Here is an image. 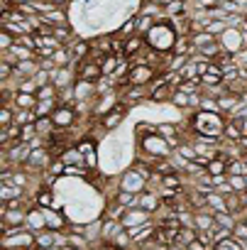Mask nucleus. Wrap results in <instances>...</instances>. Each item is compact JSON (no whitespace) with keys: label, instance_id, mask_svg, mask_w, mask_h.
Wrapping results in <instances>:
<instances>
[{"label":"nucleus","instance_id":"1","mask_svg":"<svg viewBox=\"0 0 247 250\" xmlns=\"http://www.w3.org/2000/svg\"><path fill=\"white\" fill-rule=\"evenodd\" d=\"M191 130L196 138H210V140H223V130L228 118L223 113H206V110H193L191 115Z\"/></svg>","mask_w":247,"mask_h":250},{"label":"nucleus","instance_id":"2","mask_svg":"<svg viewBox=\"0 0 247 250\" xmlns=\"http://www.w3.org/2000/svg\"><path fill=\"white\" fill-rule=\"evenodd\" d=\"M176 40H179V35H176V30H174V25H171L169 20L157 22V25H154V30L145 37L147 49H152V52H157V54H164V57L174 54Z\"/></svg>","mask_w":247,"mask_h":250},{"label":"nucleus","instance_id":"3","mask_svg":"<svg viewBox=\"0 0 247 250\" xmlns=\"http://www.w3.org/2000/svg\"><path fill=\"white\" fill-rule=\"evenodd\" d=\"M137 143H140V155L157 162V160H169L174 155V147L169 145L167 138H162L157 130L154 133H147V135H137Z\"/></svg>","mask_w":247,"mask_h":250},{"label":"nucleus","instance_id":"4","mask_svg":"<svg viewBox=\"0 0 247 250\" xmlns=\"http://www.w3.org/2000/svg\"><path fill=\"white\" fill-rule=\"evenodd\" d=\"M0 248L3 250H37V233L27 228H18L8 235H0Z\"/></svg>","mask_w":247,"mask_h":250},{"label":"nucleus","instance_id":"5","mask_svg":"<svg viewBox=\"0 0 247 250\" xmlns=\"http://www.w3.org/2000/svg\"><path fill=\"white\" fill-rule=\"evenodd\" d=\"M147 177L137 167H128L117 177V189L120 191H130V194H145L147 191Z\"/></svg>","mask_w":247,"mask_h":250},{"label":"nucleus","instance_id":"6","mask_svg":"<svg viewBox=\"0 0 247 250\" xmlns=\"http://www.w3.org/2000/svg\"><path fill=\"white\" fill-rule=\"evenodd\" d=\"M32 208V206H30ZM30 208H8L3 204V208H0V221H3V228H0V235H8L18 228H25L27 223V211Z\"/></svg>","mask_w":247,"mask_h":250},{"label":"nucleus","instance_id":"7","mask_svg":"<svg viewBox=\"0 0 247 250\" xmlns=\"http://www.w3.org/2000/svg\"><path fill=\"white\" fill-rule=\"evenodd\" d=\"M157 79V71L152 69V64H133L128 79L122 83H133V86H150Z\"/></svg>","mask_w":247,"mask_h":250},{"label":"nucleus","instance_id":"8","mask_svg":"<svg viewBox=\"0 0 247 250\" xmlns=\"http://www.w3.org/2000/svg\"><path fill=\"white\" fill-rule=\"evenodd\" d=\"M76 74H78V81H88V83H98L103 79V69H100V59H83L81 64H76Z\"/></svg>","mask_w":247,"mask_h":250},{"label":"nucleus","instance_id":"9","mask_svg":"<svg viewBox=\"0 0 247 250\" xmlns=\"http://www.w3.org/2000/svg\"><path fill=\"white\" fill-rule=\"evenodd\" d=\"M76 118H78V113H76V108L74 105H57V110L52 113V120H54V125H57V130L59 133H66V130H71L74 128V123H76Z\"/></svg>","mask_w":247,"mask_h":250},{"label":"nucleus","instance_id":"10","mask_svg":"<svg viewBox=\"0 0 247 250\" xmlns=\"http://www.w3.org/2000/svg\"><path fill=\"white\" fill-rule=\"evenodd\" d=\"M220 44H223V49L228 52V54H232V57H237L245 47H247V37L237 30V27H230L223 37H220Z\"/></svg>","mask_w":247,"mask_h":250},{"label":"nucleus","instance_id":"11","mask_svg":"<svg viewBox=\"0 0 247 250\" xmlns=\"http://www.w3.org/2000/svg\"><path fill=\"white\" fill-rule=\"evenodd\" d=\"M120 221H122V226H125L128 230H140V228L152 223V213L145 211V208H128Z\"/></svg>","mask_w":247,"mask_h":250},{"label":"nucleus","instance_id":"12","mask_svg":"<svg viewBox=\"0 0 247 250\" xmlns=\"http://www.w3.org/2000/svg\"><path fill=\"white\" fill-rule=\"evenodd\" d=\"M128 113H130V105L128 103H117L110 113H105L103 118H100V125H103V130H115V128H120L122 125V120L128 118Z\"/></svg>","mask_w":247,"mask_h":250},{"label":"nucleus","instance_id":"13","mask_svg":"<svg viewBox=\"0 0 247 250\" xmlns=\"http://www.w3.org/2000/svg\"><path fill=\"white\" fill-rule=\"evenodd\" d=\"M78 81V74H76V66H57L52 71V83L61 91V88H69V86H76Z\"/></svg>","mask_w":247,"mask_h":250},{"label":"nucleus","instance_id":"14","mask_svg":"<svg viewBox=\"0 0 247 250\" xmlns=\"http://www.w3.org/2000/svg\"><path fill=\"white\" fill-rule=\"evenodd\" d=\"M218 105H220V113L225 115V118H232L240 108H242V103H240V96L237 93H230L228 88L218 96Z\"/></svg>","mask_w":247,"mask_h":250},{"label":"nucleus","instance_id":"15","mask_svg":"<svg viewBox=\"0 0 247 250\" xmlns=\"http://www.w3.org/2000/svg\"><path fill=\"white\" fill-rule=\"evenodd\" d=\"M44 218H47V228L54 230V233H61V230H69V221L64 216L61 208H42Z\"/></svg>","mask_w":247,"mask_h":250},{"label":"nucleus","instance_id":"16","mask_svg":"<svg viewBox=\"0 0 247 250\" xmlns=\"http://www.w3.org/2000/svg\"><path fill=\"white\" fill-rule=\"evenodd\" d=\"M69 47V54H71V64L76 66V64H81L83 59H88L91 57V42H86V40H74V42H69L66 44Z\"/></svg>","mask_w":247,"mask_h":250},{"label":"nucleus","instance_id":"17","mask_svg":"<svg viewBox=\"0 0 247 250\" xmlns=\"http://www.w3.org/2000/svg\"><path fill=\"white\" fill-rule=\"evenodd\" d=\"M242 135H245V130H242V120H240V118H228L225 130H223V140H225V143L237 145Z\"/></svg>","mask_w":247,"mask_h":250},{"label":"nucleus","instance_id":"18","mask_svg":"<svg viewBox=\"0 0 247 250\" xmlns=\"http://www.w3.org/2000/svg\"><path fill=\"white\" fill-rule=\"evenodd\" d=\"M122 230H125V226H122V221L117 218H103V228H100V240L103 243H113L115 235H120Z\"/></svg>","mask_w":247,"mask_h":250},{"label":"nucleus","instance_id":"19","mask_svg":"<svg viewBox=\"0 0 247 250\" xmlns=\"http://www.w3.org/2000/svg\"><path fill=\"white\" fill-rule=\"evenodd\" d=\"M39 69H42V66H39V59H22V62L15 64V76H13V79H18V81L32 79Z\"/></svg>","mask_w":247,"mask_h":250},{"label":"nucleus","instance_id":"20","mask_svg":"<svg viewBox=\"0 0 247 250\" xmlns=\"http://www.w3.org/2000/svg\"><path fill=\"white\" fill-rule=\"evenodd\" d=\"M164 206V199H162V194L159 191H145V194H140V208H145V211H150L152 216L159 211Z\"/></svg>","mask_w":247,"mask_h":250},{"label":"nucleus","instance_id":"21","mask_svg":"<svg viewBox=\"0 0 247 250\" xmlns=\"http://www.w3.org/2000/svg\"><path fill=\"white\" fill-rule=\"evenodd\" d=\"M25 228L32 230V233H42V230H47V218H44V213H42L39 206H32V208L27 211V223H25Z\"/></svg>","mask_w":247,"mask_h":250},{"label":"nucleus","instance_id":"22","mask_svg":"<svg viewBox=\"0 0 247 250\" xmlns=\"http://www.w3.org/2000/svg\"><path fill=\"white\" fill-rule=\"evenodd\" d=\"M78 150H81V155H83V160H86V167L88 169H95L98 165V150H95V143L93 140H81L78 145H76Z\"/></svg>","mask_w":247,"mask_h":250},{"label":"nucleus","instance_id":"23","mask_svg":"<svg viewBox=\"0 0 247 250\" xmlns=\"http://www.w3.org/2000/svg\"><path fill=\"white\" fill-rule=\"evenodd\" d=\"M206 206H208L213 213H223V211H228V196L215 189V191L206 194Z\"/></svg>","mask_w":247,"mask_h":250},{"label":"nucleus","instance_id":"24","mask_svg":"<svg viewBox=\"0 0 247 250\" xmlns=\"http://www.w3.org/2000/svg\"><path fill=\"white\" fill-rule=\"evenodd\" d=\"M0 199H3V204L13 199H25V189L13 182H5V184H0Z\"/></svg>","mask_w":247,"mask_h":250},{"label":"nucleus","instance_id":"25","mask_svg":"<svg viewBox=\"0 0 247 250\" xmlns=\"http://www.w3.org/2000/svg\"><path fill=\"white\" fill-rule=\"evenodd\" d=\"M42 20H44L47 25H54V27H59V25H69V13H66V8H54L52 13L42 15Z\"/></svg>","mask_w":247,"mask_h":250},{"label":"nucleus","instance_id":"26","mask_svg":"<svg viewBox=\"0 0 247 250\" xmlns=\"http://www.w3.org/2000/svg\"><path fill=\"white\" fill-rule=\"evenodd\" d=\"M120 206H125V208H140V194H130V191H115L113 196Z\"/></svg>","mask_w":247,"mask_h":250},{"label":"nucleus","instance_id":"27","mask_svg":"<svg viewBox=\"0 0 247 250\" xmlns=\"http://www.w3.org/2000/svg\"><path fill=\"white\" fill-rule=\"evenodd\" d=\"M57 248V233L54 230H42L37 233V250H54Z\"/></svg>","mask_w":247,"mask_h":250},{"label":"nucleus","instance_id":"28","mask_svg":"<svg viewBox=\"0 0 247 250\" xmlns=\"http://www.w3.org/2000/svg\"><path fill=\"white\" fill-rule=\"evenodd\" d=\"M35 128H37V133H39L44 140H47L49 135L57 133V125H54L52 115H47V118H37V120H35Z\"/></svg>","mask_w":247,"mask_h":250},{"label":"nucleus","instance_id":"29","mask_svg":"<svg viewBox=\"0 0 247 250\" xmlns=\"http://www.w3.org/2000/svg\"><path fill=\"white\" fill-rule=\"evenodd\" d=\"M115 35H117V37H122V40L135 37V35H137V13H135V15H130L125 22H122V27H120Z\"/></svg>","mask_w":247,"mask_h":250},{"label":"nucleus","instance_id":"30","mask_svg":"<svg viewBox=\"0 0 247 250\" xmlns=\"http://www.w3.org/2000/svg\"><path fill=\"white\" fill-rule=\"evenodd\" d=\"M176 152H179L186 162H196V160L201 157V155H198V150H196V143H193V140H184V143L176 147Z\"/></svg>","mask_w":247,"mask_h":250},{"label":"nucleus","instance_id":"31","mask_svg":"<svg viewBox=\"0 0 247 250\" xmlns=\"http://www.w3.org/2000/svg\"><path fill=\"white\" fill-rule=\"evenodd\" d=\"M191 37V42H193V49L198 52L201 47H208V44H213V42H218V37L215 35H210V32H193V35H189Z\"/></svg>","mask_w":247,"mask_h":250},{"label":"nucleus","instance_id":"32","mask_svg":"<svg viewBox=\"0 0 247 250\" xmlns=\"http://www.w3.org/2000/svg\"><path fill=\"white\" fill-rule=\"evenodd\" d=\"M39 103V98L35 96V93H20L18 91V96H15V108H25V110H35V105Z\"/></svg>","mask_w":247,"mask_h":250},{"label":"nucleus","instance_id":"33","mask_svg":"<svg viewBox=\"0 0 247 250\" xmlns=\"http://www.w3.org/2000/svg\"><path fill=\"white\" fill-rule=\"evenodd\" d=\"M10 125H15V105L3 103L0 105V128H10Z\"/></svg>","mask_w":247,"mask_h":250},{"label":"nucleus","instance_id":"34","mask_svg":"<svg viewBox=\"0 0 247 250\" xmlns=\"http://www.w3.org/2000/svg\"><path fill=\"white\" fill-rule=\"evenodd\" d=\"M61 160H64L66 165H86V160H83V155H81V150H78L76 145H69V147L61 152Z\"/></svg>","mask_w":247,"mask_h":250},{"label":"nucleus","instance_id":"35","mask_svg":"<svg viewBox=\"0 0 247 250\" xmlns=\"http://www.w3.org/2000/svg\"><path fill=\"white\" fill-rule=\"evenodd\" d=\"M206 172H208L210 177H220V174H228V160H223V157H213V160L208 162Z\"/></svg>","mask_w":247,"mask_h":250},{"label":"nucleus","instance_id":"36","mask_svg":"<svg viewBox=\"0 0 247 250\" xmlns=\"http://www.w3.org/2000/svg\"><path fill=\"white\" fill-rule=\"evenodd\" d=\"M232 174H247V162H245V157H232V160H228V177H232Z\"/></svg>","mask_w":247,"mask_h":250},{"label":"nucleus","instance_id":"37","mask_svg":"<svg viewBox=\"0 0 247 250\" xmlns=\"http://www.w3.org/2000/svg\"><path fill=\"white\" fill-rule=\"evenodd\" d=\"M57 105H59V101H39L35 105V113H37V118H47L57 110Z\"/></svg>","mask_w":247,"mask_h":250},{"label":"nucleus","instance_id":"38","mask_svg":"<svg viewBox=\"0 0 247 250\" xmlns=\"http://www.w3.org/2000/svg\"><path fill=\"white\" fill-rule=\"evenodd\" d=\"M215 223H218V228H230V230H235L237 216H232L230 211H223V213H215Z\"/></svg>","mask_w":247,"mask_h":250},{"label":"nucleus","instance_id":"39","mask_svg":"<svg viewBox=\"0 0 247 250\" xmlns=\"http://www.w3.org/2000/svg\"><path fill=\"white\" fill-rule=\"evenodd\" d=\"M37 98L39 101H59V88L54 83H47V86H42L37 91Z\"/></svg>","mask_w":247,"mask_h":250},{"label":"nucleus","instance_id":"40","mask_svg":"<svg viewBox=\"0 0 247 250\" xmlns=\"http://www.w3.org/2000/svg\"><path fill=\"white\" fill-rule=\"evenodd\" d=\"M171 105H176V108L186 110V108H191V96L176 88V91H174V96H171Z\"/></svg>","mask_w":247,"mask_h":250},{"label":"nucleus","instance_id":"41","mask_svg":"<svg viewBox=\"0 0 247 250\" xmlns=\"http://www.w3.org/2000/svg\"><path fill=\"white\" fill-rule=\"evenodd\" d=\"M39 88H42V86L35 81V76H32V79H22V81H18V91H20V93H35V96H37Z\"/></svg>","mask_w":247,"mask_h":250},{"label":"nucleus","instance_id":"42","mask_svg":"<svg viewBox=\"0 0 247 250\" xmlns=\"http://www.w3.org/2000/svg\"><path fill=\"white\" fill-rule=\"evenodd\" d=\"M15 42H18L15 35H10L8 30H0V52H10L15 47Z\"/></svg>","mask_w":247,"mask_h":250},{"label":"nucleus","instance_id":"43","mask_svg":"<svg viewBox=\"0 0 247 250\" xmlns=\"http://www.w3.org/2000/svg\"><path fill=\"white\" fill-rule=\"evenodd\" d=\"M228 184L232 187L235 194H245V191H247V184H245V177H242V174H232V177H228Z\"/></svg>","mask_w":247,"mask_h":250},{"label":"nucleus","instance_id":"44","mask_svg":"<svg viewBox=\"0 0 247 250\" xmlns=\"http://www.w3.org/2000/svg\"><path fill=\"white\" fill-rule=\"evenodd\" d=\"M232 235H235L237 240L247 243V216L237 218V223H235V230H232Z\"/></svg>","mask_w":247,"mask_h":250},{"label":"nucleus","instance_id":"45","mask_svg":"<svg viewBox=\"0 0 247 250\" xmlns=\"http://www.w3.org/2000/svg\"><path fill=\"white\" fill-rule=\"evenodd\" d=\"M213 250H245V243H242V240H237V238L232 235V238H228L225 243H218Z\"/></svg>","mask_w":247,"mask_h":250},{"label":"nucleus","instance_id":"46","mask_svg":"<svg viewBox=\"0 0 247 250\" xmlns=\"http://www.w3.org/2000/svg\"><path fill=\"white\" fill-rule=\"evenodd\" d=\"M37 135H39V133H37V128H35V123L22 125V130H20V140H22V143H32Z\"/></svg>","mask_w":247,"mask_h":250},{"label":"nucleus","instance_id":"47","mask_svg":"<svg viewBox=\"0 0 247 250\" xmlns=\"http://www.w3.org/2000/svg\"><path fill=\"white\" fill-rule=\"evenodd\" d=\"M228 238H232V230H230V228H215V230H213V248H215L218 243H225Z\"/></svg>","mask_w":247,"mask_h":250},{"label":"nucleus","instance_id":"48","mask_svg":"<svg viewBox=\"0 0 247 250\" xmlns=\"http://www.w3.org/2000/svg\"><path fill=\"white\" fill-rule=\"evenodd\" d=\"M27 182H30V174H27V169H15V174H13V184H18V187H27Z\"/></svg>","mask_w":247,"mask_h":250},{"label":"nucleus","instance_id":"49","mask_svg":"<svg viewBox=\"0 0 247 250\" xmlns=\"http://www.w3.org/2000/svg\"><path fill=\"white\" fill-rule=\"evenodd\" d=\"M35 81H37L39 86H47V83H52V71H47V69H39V71L35 74Z\"/></svg>","mask_w":247,"mask_h":250},{"label":"nucleus","instance_id":"50","mask_svg":"<svg viewBox=\"0 0 247 250\" xmlns=\"http://www.w3.org/2000/svg\"><path fill=\"white\" fill-rule=\"evenodd\" d=\"M39 66L47 69V71H54V69H57V62H54V59H39Z\"/></svg>","mask_w":247,"mask_h":250},{"label":"nucleus","instance_id":"51","mask_svg":"<svg viewBox=\"0 0 247 250\" xmlns=\"http://www.w3.org/2000/svg\"><path fill=\"white\" fill-rule=\"evenodd\" d=\"M186 250H210V248H208V245H203V243L196 238L193 243H189V245H186Z\"/></svg>","mask_w":247,"mask_h":250},{"label":"nucleus","instance_id":"52","mask_svg":"<svg viewBox=\"0 0 247 250\" xmlns=\"http://www.w3.org/2000/svg\"><path fill=\"white\" fill-rule=\"evenodd\" d=\"M235 59H237V64H240V66H247V47H245V49H242Z\"/></svg>","mask_w":247,"mask_h":250},{"label":"nucleus","instance_id":"53","mask_svg":"<svg viewBox=\"0 0 247 250\" xmlns=\"http://www.w3.org/2000/svg\"><path fill=\"white\" fill-rule=\"evenodd\" d=\"M237 147H240V152H247V135H242V138H240Z\"/></svg>","mask_w":247,"mask_h":250},{"label":"nucleus","instance_id":"54","mask_svg":"<svg viewBox=\"0 0 247 250\" xmlns=\"http://www.w3.org/2000/svg\"><path fill=\"white\" fill-rule=\"evenodd\" d=\"M49 3H52V5H57V8H66V5L71 3V0H49Z\"/></svg>","mask_w":247,"mask_h":250},{"label":"nucleus","instance_id":"55","mask_svg":"<svg viewBox=\"0 0 247 250\" xmlns=\"http://www.w3.org/2000/svg\"><path fill=\"white\" fill-rule=\"evenodd\" d=\"M167 250H186V248H184V245H176V243H171Z\"/></svg>","mask_w":247,"mask_h":250},{"label":"nucleus","instance_id":"56","mask_svg":"<svg viewBox=\"0 0 247 250\" xmlns=\"http://www.w3.org/2000/svg\"><path fill=\"white\" fill-rule=\"evenodd\" d=\"M242 157H245V160H247V152H242Z\"/></svg>","mask_w":247,"mask_h":250},{"label":"nucleus","instance_id":"57","mask_svg":"<svg viewBox=\"0 0 247 250\" xmlns=\"http://www.w3.org/2000/svg\"><path fill=\"white\" fill-rule=\"evenodd\" d=\"M245 184H247V174H245Z\"/></svg>","mask_w":247,"mask_h":250},{"label":"nucleus","instance_id":"58","mask_svg":"<svg viewBox=\"0 0 247 250\" xmlns=\"http://www.w3.org/2000/svg\"><path fill=\"white\" fill-rule=\"evenodd\" d=\"M54 250H61V248H54Z\"/></svg>","mask_w":247,"mask_h":250}]
</instances>
